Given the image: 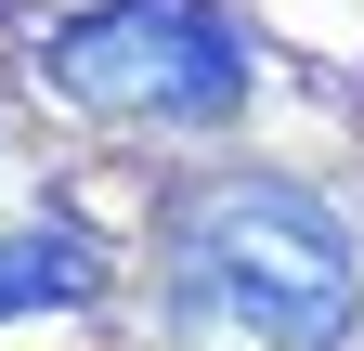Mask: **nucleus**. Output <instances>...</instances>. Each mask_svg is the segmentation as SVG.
<instances>
[{"mask_svg":"<svg viewBox=\"0 0 364 351\" xmlns=\"http://www.w3.org/2000/svg\"><path fill=\"white\" fill-rule=\"evenodd\" d=\"M169 299L247 351H338L351 338V234L287 183H208L169 222Z\"/></svg>","mask_w":364,"mask_h":351,"instance_id":"1","label":"nucleus"},{"mask_svg":"<svg viewBox=\"0 0 364 351\" xmlns=\"http://www.w3.org/2000/svg\"><path fill=\"white\" fill-rule=\"evenodd\" d=\"M39 78L65 104H105V117H235L247 39L208 0H105V14L39 39Z\"/></svg>","mask_w":364,"mask_h":351,"instance_id":"2","label":"nucleus"},{"mask_svg":"<svg viewBox=\"0 0 364 351\" xmlns=\"http://www.w3.org/2000/svg\"><path fill=\"white\" fill-rule=\"evenodd\" d=\"M91 286H105L91 234H65V222H26V234H0V325H14V313H53V299H91Z\"/></svg>","mask_w":364,"mask_h":351,"instance_id":"3","label":"nucleus"}]
</instances>
